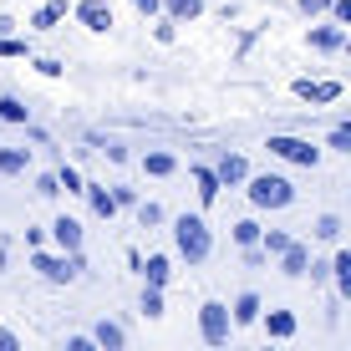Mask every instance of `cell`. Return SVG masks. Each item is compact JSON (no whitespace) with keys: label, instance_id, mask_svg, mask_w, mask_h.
<instances>
[{"label":"cell","instance_id":"6da1fadb","mask_svg":"<svg viewBox=\"0 0 351 351\" xmlns=\"http://www.w3.org/2000/svg\"><path fill=\"white\" fill-rule=\"evenodd\" d=\"M173 245H178V255L189 265H204L209 250H214V234H209V224H204L199 214H178L173 219Z\"/></svg>","mask_w":351,"mask_h":351},{"label":"cell","instance_id":"7a4b0ae2","mask_svg":"<svg viewBox=\"0 0 351 351\" xmlns=\"http://www.w3.org/2000/svg\"><path fill=\"white\" fill-rule=\"evenodd\" d=\"M250 204L255 209H290L295 204V184L290 178H280V173H260V178H250Z\"/></svg>","mask_w":351,"mask_h":351},{"label":"cell","instance_id":"3957f363","mask_svg":"<svg viewBox=\"0 0 351 351\" xmlns=\"http://www.w3.org/2000/svg\"><path fill=\"white\" fill-rule=\"evenodd\" d=\"M31 270H41V280H51V285H71L87 270V260H82V250H71V255H41V250H36Z\"/></svg>","mask_w":351,"mask_h":351},{"label":"cell","instance_id":"277c9868","mask_svg":"<svg viewBox=\"0 0 351 351\" xmlns=\"http://www.w3.org/2000/svg\"><path fill=\"white\" fill-rule=\"evenodd\" d=\"M229 326H234V316H229L224 300H204V306H199V336L209 346H224L229 341Z\"/></svg>","mask_w":351,"mask_h":351},{"label":"cell","instance_id":"5b68a950","mask_svg":"<svg viewBox=\"0 0 351 351\" xmlns=\"http://www.w3.org/2000/svg\"><path fill=\"white\" fill-rule=\"evenodd\" d=\"M265 148H270L275 158H285V163H300V168H316L321 163V148H311L306 138H290V132H270Z\"/></svg>","mask_w":351,"mask_h":351},{"label":"cell","instance_id":"8992f818","mask_svg":"<svg viewBox=\"0 0 351 351\" xmlns=\"http://www.w3.org/2000/svg\"><path fill=\"white\" fill-rule=\"evenodd\" d=\"M77 21L87 31H112V5H107V0H82L77 5Z\"/></svg>","mask_w":351,"mask_h":351},{"label":"cell","instance_id":"52a82bcc","mask_svg":"<svg viewBox=\"0 0 351 351\" xmlns=\"http://www.w3.org/2000/svg\"><path fill=\"white\" fill-rule=\"evenodd\" d=\"M280 270L290 275V280H300V275H311V250L300 245V239H290L285 255H280Z\"/></svg>","mask_w":351,"mask_h":351},{"label":"cell","instance_id":"ba28073f","mask_svg":"<svg viewBox=\"0 0 351 351\" xmlns=\"http://www.w3.org/2000/svg\"><path fill=\"white\" fill-rule=\"evenodd\" d=\"M219 184H224V189L250 184V163L239 158V153H224V158H219Z\"/></svg>","mask_w":351,"mask_h":351},{"label":"cell","instance_id":"9c48e42d","mask_svg":"<svg viewBox=\"0 0 351 351\" xmlns=\"http://www.w3.org/2000/svg\"><path fill=\"white\" fill-rule=\"evenodd\" d=\"M295 97L300 102H336L341 87H336V82H295Z\"/></svg>","mask_w":351,"mask_h":351},{"label":"cell","instance_id":"30bf717a","mask_svg":"<svg viewBox=\"0 0 351 351\" xmlns=\"http://www.w3.org/2000/svg\"><path fill=\"white\" fill-rule=\"evenodd\" d=\"M193 184H199V204H204V209H209V204L214 199H219V168H193Z\"/></svg>","mask_w":351,"mask_h":351},{"label":"cell","instance_id":"8fae6325","mask_svg":"<svg viewBox=\"0 0 351 351\" xmlns=\"http://www.w3.org/2000/svg\"><path fill=\"white\" fill-rule=\"evenodd\" d=\"M51 234H56V245H62L66 255H71V250H82V224H77V219H66V214L51 224Z\"/></svg>","mask_w":351,"mask_h":351},{"label":"cell","instance_id":"7c38bea8","mask_svg":"<svg viewBox=\"0 0 351 351\" xmlns=\"http://www.w3.org/2000/svg\"><path fill=\"white\" fill-rule=\"evenodd\" d=\"M97 346H102V351H123L128 346V336H123V326H117V321H97Z\"/></svg>","mask_w":351,"mask_h":351},{"label":"cell","instance_id":"4fadbf2b","mask_svg":"<svg viewBox=\"0 0 351 351\" xmlns=\"http://www.w3.org/2000/svg\"><path fill=\"white\" fill-rule=\"evenodd\" d=\"M26 168H31V148H0V173L5 178L26 173Z\"/></svg>","mask_w":351,"mask_h":351},{"label":"cell","instance_id":"5bb4252c","mask_svg":"<svg viewBox=\"0 0 351 351\" xmlns=\"http://www.w3.org/2000/svg\"><path fill=\"white\" fill-rule=\"evenodd\" d=\"M87 204H92V214H102V219H112L123 204H117V193H107V189H97V184H87Z\"/></svg>","mask_w":351,"mask_h":351},{"label":"cell","instance_id":"9a60e30c","mask_svg":"<svg viewBox=\"0 0 351 351\" xmlns=\"http://www.w3.org/2000/svg\"><path fill=\"white\" fill-rule=\"evenodd\" d=\"M331 275H336V295L351 300V250H341V255L331 260Z\"/></svg>","mask_w":351,"mask_h":351},{"label":"cell","instance_id":"2e32d148","mask_svg":"<svg viewBox=\"0 0 351 351\" xmlns=\"http://www.w3.org/2000/svg\"><path fill=\"white\" fill-rule=\"evenodd\" d=\"M265 331H270L275 341H290V336H295V316H290V311H270V316H265Z\"/></svg>","mask_w":351,"mask_h":351},{"label":"cell","instance_id":"e0dca14e","mask_svg":"<svg viewBox=\"0 0 351 351\" xmlns=\"http://www.w3.org/2000/svg\"><path fill=\"white\" fill-rule=\"evenodd\" d=\"M250 321H260V295L255 290H245V295L234 300V326H250Z\"/></svg>","mask_w":351,"mask_h":351},{"label":"cell","instance_id":"ac0fdd59","mask_svg":"<svg viewBox=\"0 0 351 351\" xmlns=\"http://www.w3.org/2000/svg\"><path fill=\"white\" fill-rule=\"evenodd\" d=\"M62 16H66V0H51V5H41V10L31 16V26H36V31H51Z\"/></svg>","mask_w":351,"mask_h":351},{"label":"cell","instance_id":"d6986e66","mask_svg":"<svg viewBox=\"0 0 351 351\" xmlns=\"http://www.w3.org/2000/svg\"><path fill=\"white\" fill-rule=\"evenodd\" d=\"M163 10L173 21H199L204 16V0H163Z\"/></svg>","mask_w":351,"mask_h":351},{"label":"cell","instance_id":"ffe728a7","mask_svg":"<svg viewBox=\"0 0 351 351\" xmlns=\"http://www.w3.org/2000/svg\"><path fill=\"white\" fill-rule=\"evenodd\" d=\"M311 46H316V51H336V46H346V36L336 26H316L311 31Z\"/></svg>","mask_w":351,"mask_h":351},{"label":"cell","instance_id":"44dd1931","mask_svg":"<svg viewBox=\"0 0 351 351\" xmlns=\"http://www.w3.org/2000/svg\"><path fill=\"white\" fill-rule=\"evenodd\" d=\"M285 245H290L285 229H265V234H260V250H265V255H275V260L285 255Z\"/></svg>","mask_w":351,"mask_h":351},{"label":"cell","instance_id":"7402d4cb","mask_svg":"<svg viewBox=\"0 0 351 351\" xmlns=\"http://www.w3.org/2000/svg\"><path fill=\"white\" fill-rule=\"evenodd\" d=\"M143 275H148V285H168V255H148V265H143Z\"/></svg>","mask_w":351,"mask_h":351},{"label":"cell","instance_id":"603a6c76","mask_svg":"<svg viewBox=\"0 0 351 351\" xmlns=\"http://www.w3.org/2000/svg\"><path fill=\"white\" fill-rule=\"evenodd\" d=\"M143 168H148L153 178H168L178 163H173V153H148V158H143Z\"/></svg>","mask_w":351,"mask_h":351},{"label":"cell","instance_id":"cb8c5ba5","mask_svg":"<svg viewBox=\"0 0 351 351\" xmlns=\"http://www.w3.org/2000/svg\"><path fill=\"white\" fill-rule=\"evenodd\" d=\"M143 316H148V321L163 316V285H148V290H143Z\"/></svg>","mask_w":351,"mask_h":351},{"label":"cell","instance_id":"d4e9b609","mask_svg":"<svg viewBox=\"0 0 351 351\" xmlns=\"http://www.w3.org/2000/svg\"><path fill=\"white\" fill-rule=\"evenodd\" d=\"M234 245H245V250L260 245V224H255V219H239V224H234Z\"/></svg>","mask_w":351,"mask_h":351},{"label":"cell","instance_id":"484cf974","mask_svg":"<svg viewBox=\"0 0 351 351\" xmlns=\"http://www.w3.org/2000/svg\"><path fill=\"white\" fill-rule=\"evenodd\" d=\"M311 234H316V239H336V234H341V219H336V214H321Z\"/></svg>","mask_w":351,"mask_h":351},{"label":"cell","instance_id":"4316f807","mask_svg":"<svg viewBox=\"0 0 351 351\" xmlns=\"http://www.w3.org/2000/svg\"><path fill=\"white\" fill-rule=\"evenodd\" d=\"M56 178H62V189H66V193H87V184H82V173H77L71 163H62V173H56Z\"/></svg>","mask_w":351,"mask_h":351},{"label":"cell","instance_id":"83f0119b","mask_svg":"<svg viewBox=\"0 0 351 351\" xmlns=\"http://www.w3.org/2000/svg\"><path fill=\"white\" fill-rule=\"evenodd\" d=\"M0 117H5V123H26V107H21L16 97H0Z\"/></svg>","mask_w":351,"mask_h":351},{"label":"cell","instance_id":"f1b7e54d","mask_svg":"<svg viewBox=\"0 0 351 351\" xmlns=\"http://www.w3.org/2000/svg\"><path fill=\"white\" fill-rule=\"evenodd\" d=\"M138 224H143V229L163 224V209H158V204H138Z\"/></svg>","mask_w":351,"mask_h":351},{"label":"cell","instance_id":"f546056e","mask_svg":"<svg viewBox=\"0 0 351 351\" xmlns=\"http://www.w3.org/2000/svg\"><path fill=\"white\" fill-rule=\"evenodd\" d=\"M36 193H46V199H51V193H62V178H56V173H41V178H36Z\"/></svg>","mask_w":351,"mask_h":351},{"label":"cell","instance_id":"4dcf8cb0","mask_svg":"<svg viewBox=\"0 0 351 351\" xmlns=\"http://www.w3.org/2000/svg\"><path fill=\"white\" fill-rule=\"evenodd\" d=\"M0 56H26V41H16V36H0Z\"/></svg>","mask_w":351,"mask_h":351},{"label":"cell","instance_id":"1f68e13d","mask_svg":"<svg viewBox=\"0 0 351 351\" xmlns=\"http://www.w3.org/2000/svg\"><path fill=\"white\" fill-rule=\"evenodd\" d=\"M331 148H341V153H351V128H336V132H331Z\"/></svg>","mask_w":351,"mask_h":351},{"label":"cell","instance_id":"d6a6232c","mask_svg":"<svg viewBox=\"0 0 351 351\" xmlns=\"http://www.w3.org/2000/svg\"><path fill=\"white\" fill-rule=\"evenodd\" d=\"M336 0H300V10H306V16H321V10H331Z\"/></svg>","mask_w":351,"mask_h":351},{"label":"cell","instance_id":"836d02e7","mask_svg":"<svg viewBox=\"0 0 351 351\" xmlns=\"http://www.w3.org/2000/svg\"><path fill=\"white\" fill-rule=\"evenodd\" d=\"M36 71H41V77H62V62H51V56H41V62H36Z\"/></svg>","mask_w":351,"mask_h":351},{"label":"cell","instance_id":"e575fe53","mask_svg":"<svg viewBox=\"0 0 351 351\" xmlns=\"http://www.w3.org/2000/svg\"><path fill=\"white\" fill-rule=\"evenodd\" d=\"M97 346V336H71V341H66V351H92Z\"/></svg>","mask_w":351,"mask_h":351},{"label":"cell","instance_id":"d590c367","mask_svg":"<svg viewBox=\"0 0 351 351\" xmlns=\"http://www.w3.org/2000/svg\"><path fill=\"white\" fill-rule=\"evenodd\" d=\"M331 10H336V21H341V26H351V0H336Z\"/></svg>","mask_w":351,"mask_h":351},{"label":"cell","instance_id":"8d00e7d4","mask_svg":"<svg viewBox=\"0 0 351 351\" xmlns=\"http://www.w3.org/2000/svg\"><path fill=\"white\" fill-rule=\"evenodd\" d=\"M132 5H138L143 16H158V10H163V0H132Z\"/></svg>","mask_w":351,"mask_h":351},{"label":"cell","instance_id":"74e56055","mask_svg":"<svg viewBox=\"0 0 351 351\" xmlns=\"http://www.w3.org/2000/svg\"><path fill=\"white\" fill-rule=\"evenodd\" d=\"M21 341H16V331H0V351H16Z\"/></svg>","mask_w":351,"mask_h":351},{"label":"cell","instance_id":"f35d334b","mask_svg":"<svg viewBox=\"0 0 351 351\" xmlns=\"http://www.w3.org/2000/svg\"><path fill=\"white\" fill-rule=\"evenodd\" d=\"M0 270H5V245H0Z\"/></svg>","mask_w":351,"mask_h":351},{"label":"cell","instance_id":"ab89813d","mask_svg":"<svg viewBox=\"0 0 351 351\" xmlns=\"http://www.w3.org/2000/svg\"><path fill=\"white\" fill-rule=\"evenodd\" d=\"M346 56H351V41H346Z\"/></svg>","mask_w":351,"mask_h":351}]
</instances>
